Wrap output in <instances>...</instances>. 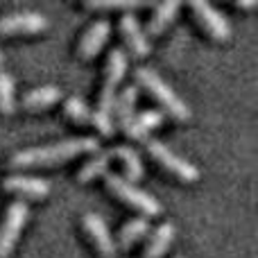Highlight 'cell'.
<instances>
[{
    "label": "cell",
    "mask_w": 258,
    "mask_h": 258,
    "mask_svg": "<svg viewBox=\"0 0 258 258\" xmlns=\"http://www.w3.org/2000/svg\"><path fill=\"white\" fill-rule=\"evenodd\" d=\"M100 150V141L95 136H77V138H63L57 143H48V145L39 147H27L16 154H12L9 165L12 168H32V165H52L61 163V161L75 159L80 154H95Z\"/></svg>",
    "instance_id": "cell-1"
},
{
    "label": "cell",
    "mask_w": 258,
    "mask_h": 258,
    "mask_svg": "<svg viewBox=\"0 0 258 258\" xmlns=\"http://www.w3.org/2000/svg\"><path fill=\"white\" fill-rule=\"evenodd\" d=\"M134 75H136L138 86H143L152 98L159 100V104L165 109L168 116H172L174 120H188V118H190V107H188V104L183 102L177 93H174L172 86H170L168 82L161 80L159 73H154L152 68L141 66V68H136Z\"/></svg>",
    "instance_id": "cell-2"
},
{
    "label": "cell",
    "mask_w": 258,
    "mask_h": 258,
    "mask_svg": "<svg viewBox=\"0 0 258 258\" xmlns=\"http://www.w3.org/2000/svg\"><path fill=\"white\" fill-rule=\"evenodd\" d=\"M104 183H107V188L118 197V200H122L125 204L132 206V209L141 211L143 218H154V215H159L161 211H163L161 202L156 200L154 195H150L147 190L138 188L136 183H132L129 179L122 177V174L107 172L104 174Z\"/></svg>",
    "instance_id": "cell-3"
},
{
    "label": "cell",
    "mask_w": 258,
    "mask_h": 258,
    "mask_svg": "<svg viewBox=\"0 0 258 258\" xmlns=\"http://www.w3.org/2000/svg\"><path fill=\"white\" fill-rule=\"evenodd\" d=\"M147 152H150V156L156 163H161L168 172H172L174 177H179L181 181L192 183L200 179V168H197L195 163H190V161H186L183 156H179L174 150H170L165 143L152 138V141H147Z\"/></svg>",
    "instance_id": "cell-4"
},
{
    "label": "cell",
    "mask_w": 258,
    "mask_h": 258,
    "mask_svg": "<svg viewBox=\"0 0 258 258\" xmlns=\"http://www.w3.org/2000/svg\"><path fill=\"white\" fill-rule=\"evenodd\" d=\"M27 218H30V206L23 200H16L7 206L5 220L0 224V258H7L14 251Z\"/></svg>",
    "instance_id": "cell-5"
},
{
    "label": "cell",
    "mask_w": 258,
    "mask_h": 258,
    "mask_svg": "<svg viewBox=\"0 0 258 258\" xmlns=\"http://www.w3.org/2000/svg\"><path fill=\"white\" fill-rule=\"evenodd\" d=\"M190 7H192V12H195L200 25L204 27L215 41L231 39V23H229L224 12H220L218 7H213V5L206 3V0H192Z\"/></svg>",
    "instance_id": "cell-6"
},
{
    "label": "cell",
    "mask_w": 258,
    "mask_h": 258,
    "mask_svg": "<svg viewBox=\"0 0 258 258\" xmlns=\"http://www.w3.org/2000/svg\"><path fill=\"white\" fill-rule=\"evenodd\" d=\"M48 27V18L41 12H12L5 14L0 18V36H9V34H36L43 32Z\"/></svg>",
    "instance_id": "cell-7"
},
{
    "label": "cell",
    "mask_w": 258,
    "mask_h": 258,
    "mask_svg": "<svg viewBox=\"0 0 258 258\" xmlns=\"http://www.w3.org/2000/svg\"><path fill=\"white\" fill-rule=\"evenodd\" d=\"M82 224H84V231L89 233L91 242L98 247V251L104 258H113V256L118 254L116 238L111 236L107 222H104V220L100 218L98 213H84V218H82Z\"/></svg>",
    "instance_id": "cell-8"
},
{
    "label": "cell",
    "mask_w": 258,
    "mask_h": 258,
    "mask_svg": "<svg viewBox=\"0 0 258 258\" xmlns=\"http://www.w3.org/2000/svg\"><path fill=\"white\" fill-rule=\"evenodd\" d=\"M3 188L16 195L34 197V200H43L45 195H50V181L36 174H9L3 179Z\"/></svg>",
    "instance_id": "cell-9"
},
{
    "label": "cell",
    "mask_w": 258,
    "mask_h": 258,
    "mask_svg": "<svg viewBox=\"0 0 258 258\" xmlns=\"http://www.w3.org/2000/svg\"><path fill=\"white\" fill-rule=\"evenodd\" d=\"M120 32H122V39H125L127 48L132 50L134 57H147L152 50V43L147 39L145 30L141 27L138 18L134 16L132 12H125L120 16Z\"/></svg>",
    "instance_id": "cell-10"
},
{
    "label": "cell",
    "mask_w": 258,
    "mask_h": 258,
    "mask_svg": "<svg viewBox=\"0 0 258 258\" xmlns=\"http://www.w3.org/2000/svg\"><path fill=\"white\" fill-rule=\"evenodd\" d=\"M109 34H111V23H109V21L100 18V21L91 23V25L86 27V32L82 34V39H80V45H77V54H80L82 59L95 57V54L102 50V45L107 43Z\"/></svg>",
    "instance_id": "cell-11"
},
{
    "label": "cell",
    "mask_w": 258,
    "mask_h": 258,
    "mask_svg": "<svg viewBox=\"0 0 258 258\" xmlns=\"http://www.w3.org/2000/svg\"><path fill=\"white\" fill-rule=\"evenodd\" d=\"M174 236H177V229H174L172 222H161L156 229H152L150 238H147L145 245V258H161L165 251L170 249V245L174 242Z\"/></svg>",
    "instance_id": "cell-12"
},
{
    "label": "cell",
    "mask_w": 258,
    "mask_h": 258,
    "mask_svg": "<svg viewBox=\"0 0 258 258\" xmlns=\"http://www.w3.org/2000/svg\"><path fill=\"white\" fill-rule=\"evenodd\" d=\"M61 100V89L54 84H45V86H36L30 89L25 95L21 98V104L30 111H41L45 107H52Z\"/></svg>",
    "instance_id": "cell-13"
},
{
    "label": "cell",
    "mask_w": 258,
    "mask_h": 258,
    "mask_svg": "<svg viewBox=\"0 0 258 258\" xmlns=\"http://www.w3.org/2000/svg\"><path fill=\"white\" fill-rule=\"evenodd\" d=\"M163 118H165V113L159 111V109H145V111L134 116V120L127 125L125 134L129 138H134V141H145L150 129L159 127L163 122Z\"/></svg>",
    "instance_id": "cell-14"
},
{
    "label": "cell",
    "mask_w": 258,
    "mask_h": 258,
    "mask_svg": "<svg viewBox=\"0 0 258 258\" xmlns=\"http://www.w3.org/2000/svg\"><path fill=\"white\" fill-rule=\"evenodd\" d=\"M179 9H181V5H179L177 0H165V3H159L154 9H152V16H150V21H147V32L145 34H152V36L161 34V32L172 23V18L177 16Z\"/></svg>",
    "instance_id": "cell-15"
},
{
    "label": "cell",
    "mask_w": 258,
    "mask_h": 258,
    "mask_svg": "<svg viewBox=\"0 0 258 258\" xmlns=\"http://www.w3.org/2000/svg\"><path fill=\"white\" fill-rule=\"evenodd\" d=\"M129 66V57L122 48H111L107 57V66H104V86H111L116 89L118 84L122 82Z\"/></svg>",
    "instance_id": "cell-16"
},
{
    "label": "cell",
    "mask_w": 258,
    "mask_h": 258,
    "mask_svg": "<svg viewBox=\"0 0 258 258\" xmlns=\"http://www.w3.org/2000/svg\"><path fill=\"white\" fill-rule=\"evenodd\" d=\"M111 150H98L77 172V181L80 183H89L93 181L95 177H104L109 170V163H111Z\"/></svg>",
    "instance_id": "cell-17"
},
{
    "label": "cell",
    "mask_w": 258,
    "mask_h": 258,
    "mask_svg": "<svg viewBox=\"0 0 258 258\" xmlns=\"http://www.w3.org/2000/svg\"><path fill=\"white\" fill-rule=\"evenodd\" d=\"M136 100H138V86L129 84L125 89L120 91V93L116 95V116H118V122H120L122 132L127 129V125L134 120V116H136Z\"/></svg>",
    "instance_id": "cell-18"
},
{
    "label": "cell",
    "mask_w": 258,
    "mask_h": 258,
    "mask_svg": "<svg viewBox=\"0 0 258 258\" xmlns=\"http://www.w3.org/2000/svg\"><path fill=\"white\" fill-rule=\"evenodd\" d=\"M111 154L120 159L122 168H125V174H127L125 179H129L132 183L138 181V179L145 174V168H143L141 154H138V152L134 150L132 145H120V147H116V150H111Z\"/></svg>",
    "instance_id": "cell-19"
},
{
    "label": "cell",
    "mask_w": 258,
    "mask_h": 258,
    "mask_svg": "<svg viewBox=\"0 0 258 258\" xmlns=\"http://www.w3.org/2000/svg\"><path fill=\"white\" fill-rule=\"evenodd\" d=\"M150 233V222H147V218H132V220H127L125 224H122V229H120V233H118V242L116 245H120V247H132V245H136L138 240H143V238Z\"/></svg>",
    "instance_id": "cell-20"
},
{
    "label": "cell",
    "mask_w": 258,
    "mask_h": 258,
    "mask_svg": "<svg viewBox=\"0 0 258 258\" xmlns=\"http://www.w3.org/2000/svg\"><path fill=\"white\" fill-rule=\"evenodd\" d=\"M16 111V86L9 73L0 71V113L9 116Z\"/></svg>",
    "instance_id": "cell-21"
},
{
    "label": "cell",
    "mask_w": 258,
    "mask_h": 258,
    "mask_svg": "<svg viewBox=\"0 0 258 258\" xmlns=\"http://www.w3.org/2000/svg\"><path fill=\"white\" fill-rule=\"evenodd\" d=\"M63 111H66V116L71 118V120L80 122V125H86V122H91V111H93V109H91L80 95H71V98H66V102H63Z\"/></svg>",
    "instance_id": "cell-22"
},
{
    "label": "cell",
    "mask_w": 258,
    "mask_h": 258,
    "mask_svg": "<svg viewBox=\"0 0 258 258\" xmlns=\"http://www.w3.org/2000/svg\"><path fill=\"white\" fill-rule=\"evenodd\" d=\"M84 5L89 9H125V12L143 7V3H138V0H89Z\"/></svg>",
    "instance_id": "cell-23"
},
{
    "label": "cell",
    "mask_w": 258,
    "mask_h": 258,
    "mask_svg": "<svg viewBox=\"0 0 258 258\" xmlns=\"http://www.w3.org/2000/svg\"><path fill=\"white\" fill-rule=\"evenodd\" d=\"M116 95H118L116 89L102 84V91H100V98H98V111L113 116V111H116Z\"/></svg>",
    "instance_id": "cell-24"
},
{
    "label": "cell",
    "mask_w": 258,
    "mask_h": 258,
    "mask_svg": "<svg viewBox=\"0 0 258 258\" xmlns=\"http://www.w3.org/2000/svg\"><path fill=\"white\" fill-rule=\"evenodd\" d=\"M91 122L95 125V129H98L102 136H111L113 134V116H107V113H102V111H91Z\"/></svg>",
    "instance_id": "cell-25"
},
{
    "label": "cell",
    "mask_w": 258,
    "mask_h": 258,
    "mask_svg": "<svg viewBox=\"0 0 258 258\" xmlns=\"http://www.w3.org/2000/svg\"><path fill=\"white\" fill-rule=\"evenodd\" d=\"M238 7H240V9H254L256 3H254V0H240V3H238Z\"/></svg>",
    "instance_id": "cell-26"
},
{
    "label": "cell",
    "mask_w": 258,
    "mask_h": 258,
    "mask_svg": "<svg viewBox=\"0 0 258 258\" xmlns=\"http://www.w3.org/2000/svg\"><path fill=\"white\" fill-rule=\"evenodd\" d=\"M3 63H5V52L0 50V71H3Z\"/></svg>",
    "instance_id": "cell-27"
},
{
    "label": "cell",
    "mask_w": 258,
    "mask_h": 258,
    "mask_svg": "<svg viewBox=\"0 0 258 258\" xmlns=\"http://www.w3.org/2000/svg\"><path fill=\"white\" fill-rule=\"evenodd\" d=\"M174 258H183V256H174Z\"/></svg>",
    "instance_id": "cell-28"
}]
</instances>
